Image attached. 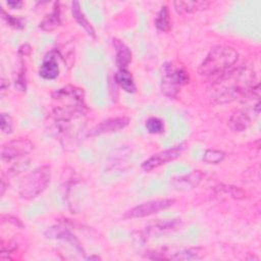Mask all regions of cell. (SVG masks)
I'll use <instances>...</instances> for the list:
<instances>
[{"mask_svg": "<svg viewBox=\"0 0 261 261\" xmlns=\"http://www.w3.org/2000/svg\"><path fill=\"white\" fill-rule=\"evenodd\" d=\"M255 72L244 65H234L230 70L212 82L210 97L216 103H228L240 98L259 95V84H255Z\"/></svg>", "mask_w": 261, "mask_h": 261, "instance_id": "1", "label": "cell"}, {"mask_svg": "<svg viewBox=\"0 0 261 261\" xmlns=\"http://www.w3.org/2000/svg\"><path fill=\"white\" fill-rule=\"evenodd\" d=\"M239 59L238 52L228 46L213 47L199 65L198 73L208 80L215 81L230 70Z\"/></svg>", "mask_w": 261, "mask_h": 261, "instance_id": "2", "label": "cell"}, {"mask_svg": "<svg viewBox=\"0 0 261 261\" xmlns=\"http://www.w3.org/2000/svg\"><path fill=\"white\" fill-rule=\"evenodd\" d=\"M51 179V168L40 166L28 173L20 181L19 196L24 200H32L46 190Z\"/></svg>", "mask_w": 261, "mask_h": 261, "instance_id": "3", "label": "cell"}, {"mask_svg": "<svg viewBox=\"0 0 261 261\" xmlns=\"http://www.w3.org/2000/svg\"><path fill=\"white\" fill-rule=\"evenodd\" d=\"M188 82L189 74L184 67L166 65L161 82L162 93L169 98H174L178 94L180 88Z\"/></svg>", "mask_w": 261, "mask_h": 261, "instance_id": "4", "label": "cell"}, {"mask_svg": "<svg viewBox=\"0 0 261 261\" xmlns=\"http://www.w3.org/2000/svg\"><path fill=\"white\" fill-rule=\"evenodd\" d=\"M153 256H148L151 259H167V260H176V261H186V260H195L200 259L204 256V251L201 248L189 247L180 249H169L164 248L158 251L151 253Z\"/></svg>", "mask_w": 261, "mask_h": 261, "instance_id": "5", "label": "cell"}, {"mask_svg": "<svg viewBox=\"0 0 261 261\" xmlns=\"http://www.w3.org/2000/svg\"><path fill=\"white\" fill-rule=\"evenodd\" d=\"M174 203L173 199H156L144 202L125 212V218H141L165 210Z\"/></svg>", "mask_w": 261, "mask_h": 261, "instance_id": "6", "label": "cell"}, {"mask_svg": "<svg viewBox=\"0 0 261 261\" xmlns=\"http://www.w3.org/2000/svg\"><path fill=\"white\" fill-rule=\"evenodd\" d=\"M34 149V144L24 138L10 141L2 146L1 158L3 161L9 162L15 158L29 154Z\"/></svg>", "mask_w": 261, "mask_h": 261, "instance_id": "7", "label": "cell"}, {"mask_svg": "<svg viewBox=\"0 0 261 261\" xmlns=\"http://www.w3.org/2000/svg\"><path fill=\"white\" fill-rule=\"evenodd\" d=\"M182 150H184V145H179V146H175L171 149L158 152V153L152 155L147 160H145L142 164V167L144 170L150 171L154 168L159 167L162 164H165L168 161H171V160L177 158L181 154Z\"/></svg>", "mask_w": 261, "mask_h": 261, "instance_id": "8", "label": "cell"}, {"mask_svg": "<svg viewBox=\"0 0 261 261\" xmlns=\"http://www.w3.org/2000/svg\"><path fill=\"white\" fill-rule=\"evenodd\" d=\"M128 123H129V118L125 116L109 118L107 120L102 121L101 123L96 125L94 128H92L89 133V136H97L102 134L118 132L124 128L125 126H127Z\"/></svg>", "mask_w": 261, "mask_h": 261, "instance_id": "9", "label": "cell"}, {"mask_svg": "<svg viewBox=\"0 0 261 261\" xmlns=\"http://www.w3.org/2000/svg\"><path fill=\"white\" fill-rule=\"evenodd\" d=\"M39 74L45 80H54L58 76L59 66L53 52H50L43 60L39 68Z\"/></svg>", "mask_w": 261, "mask_h": 261, "instance_id": "10", "label": "cell"}, {"mask_svg": "<svg viewBox=\"0 0 261 261\" xmlns=\"http://www.w3.org/2000/svg\"><path fill=\"white\" fill-rule=\"evenodd\" d=\"M251 124V117L245 110H236L228 119V126L233 132H244Z\"/></svg>", "mask_w": 261, "mask_h": 261, "instance_id": "11", "label": "cell"}, {"mask_svg": "<svg viewBox=\"0 0 261 261\" xmlns=\"http://www.w3.org/2000/svg\"><path fill=\"white\" fill-rule=\"evenodd\" d=\"M174 8L177 13L179 14H190L199 10L206 9L209 5L210 2L208 1H193V0H188V1H174L173 2Z\"/></svg>", "mask_w": 261, "mask_h": 261, "instance_id": "12", "label": "cell"}, {"mask_svg": "<svg viewBox=\"0 0 261 261\" xmlns=\"http://www.w3.org/2000/svg\"><path fill=\"white\" fill-rule=\"evenodd\" d=\"M113 46L116 52V63L120 68H124L132 61V51L118 39L113 40Z\"/></svg>", "mask_w": 261, "mask_h": 261, "instance_id": "13", "label": "cell"}, {"mask_svg": "<svg viewBox=\"0 0 261 261\" xmlns=\"http://www.w3.org/2000/svg\"><path fill=\"white\" fill-rule=\"evenodd\" d=\"M71 13H72V16L75 19V21L87 32V34L89 36L95 38L96 37L95 30H94L93 25L90 23V21L87 19L85 14L83 13V11L81 10V6L77 1L71 2Z\"/></svg>", "mask_w": 261, "mask_h": 261, "instance_id": "14", "label": "cell"}, {"mask_svg": "<svg viewBox=\"0 0 261 261\" xmlns=\"http://www.w3.org/2000/svg\"><path fill=\"white\" fill-rule=\"evenodd\" d=\"M60 24V9L58 3H55L53 10L47 14L40 22V29L46 32H51L57 29Z\"/></svg>", "mask_w": 261, "mask_h": 261, "instance_id": "15", "label": "cell"}, {"mask_svg": "<svg viewBox=\"0 0 261 261\" xmlns=\"http://www.w3.org/2000/svg\"><path fill=\"white\" fill-rule=\"evenodd\" d=\"M115 82L118 86L127 93H135L136 92V85L133 79L132 73L126 70L125 68H120L114 75Z\"/></svg>", "mask_w": 261, "mask_h": 261, "instance_id": "16", "label": "cell"}, {"mask_svg": "<svg viewBox=\"0 0 261 261\" xmlns=\"http://www.w3.org/2000/svg\"><path fill=\"white\" fill-rule=\"evenodd\" d=\"M155 25L161 32H167L170 29V16L169 10L167 6H162L159 10L156 18H155Z\"/></svg>", "mask_w": 261, "mask_h": 261, "instance_id": "17", "label": "cell"}, {"mask_svg": "<svg viewBox=\"0 0 261 261\" xmlns=\"http://www.w3.org/2000/svg\"><path fill=\"white\" fill-rule=\"evenodd\" d=\"M225 154L222 151L215 149H208L205 151L203 156V161L208 164H217L224 159Z\"/></svg>", "mask_w": 261, "mask_h": 261, "instance_id": "18", "label": "cell"}, {"mask_svg": "<svg viewBox=\"0 0 261 261\" xmlns=\"http://www.w3.org/2000/svg\"><path fill=\"white\" fill-rule=\"evenodd\" d=\"M146 127L151 134H161L164 132V123L157 117H150L146 121Z\"/></svg>", "mask_w": 261, "mask_h": 261, "instance_id": "19", "label": "cell"}, {"mask_svg": "<svg viewBox=\"0 0 261 261\" xmlns=\"http://www.w3.org/2000/svg\"><path fill=\"white\" fill-rule=\"evenodd\" d=\"M202 175L203 174L199 170H197V171H194L193 173H191V174H189V175H187L185 177H180L178 181L185 184L186 186L188 184L190 187H195V186H197L200 182V180L202 178Z\"/></svg>", "mask_w": 261, "mask_h": 261, "instance_id": "20", "label": "cell"}, {"mask_svg": "<svg viewBox=\"0 0 261 261\" xmlns=\"http://www.w3.org/2000/svg\"><path fill=\"white\" fill-rule=\"evenodd\" d=\"M0 127L3 134L9 135L12 133L13 128V122L12 118L9 114L7 113H1V122H0Z\"/></svg>", "mask_w": 261, "mask_h": 261, "instance_id": "21", "label": "cell"}, {"mask_svg": "<svg viewBox=\"0 0 261 261\" xmlns=\"http://www.w3.org/2000/svg\"><path fill=\"white\" fill-rule=\"evenodd\" d=\"M219 191H222L223 193L228 194L230 197L234 199H242L245 197V192L239 189L238 187H232V186H220Z\"/></svg>", "mask_w": 261, "mask_h": 261, "instance_id": "22", "label": "cell"}, {"mask_svg": "<svg viewBox=\"0 0 261 261\" xmlns=\"http://www.w3.org/2000/svg\"><path fill=\"white\" fill-rule=\"evenodd\" d=\"M3 18L7 20L9 25H11L15 29H22L23 28V23H22L21 19H19V18H16V17H14L12 15H8V14L6 16H3Z\"/></svg>", "mask_w": 261, "mask_h": 261, "instance_id": "23", "label": "cell"}, {"mask_svg": "<svg viewBox=\"0 0 261 261\" xmlns=\"http://www.w3.org/2000/svg\"><path fill=\"white\" fill-rule=\"evenodd\" d=\"M0 90H1V96H3L4 95V93H5V91L8 89V86H9V83H8V81L6 80V79H4V77H1V83H0Z\"/></svg>", "mask_w": 261, "mask_h": 261, "instance_id": "24", "label": "cell"}, {"mask_svg": "<svg viewBox=\"0 0 261 261\" xmlns=\"http://www.w3.org/2000/svg\"><path fill=\"white\" fill-rule=\"evenodd\" d=\"M30 52H31V47L28 44H24V45L20 46V48H19V53L20 54L25 56V55L30 54Z\"/></svg>", "mask_w": 261, "mask_h": 261, "instance_id": "25", "label": "cell"}, {"mask_svg": "<svg viewBox=\"0 0 261 261\" xmlns=\"http://www.w3.org/2000/svg\"><path fill=\"white\" fill-rule=\"evenodd\" d=\"M7 5L14 9V8H19L22 5V2L21 1H7Z\"/></svg>", "mask_w": 261, "mask_h": 261, "instance_id": "26", "label": "cell"}, {"mask_svg": "<svg viewBox=\"0 0 261 261\" xmlns=\"http://www.w3.org/2000/svg\"><path fill=\"white\" fill-rule=\"evenodd\" d=\"M4 191H5V182H4V179L1 180V195L4 194Z\"/></svg>", "mask_w": 261, "mask_h": 261, "instance_id": "27", "label": "cell"}]
</instances>
